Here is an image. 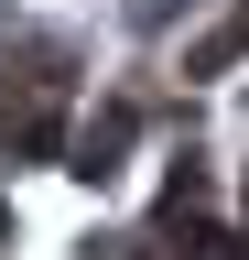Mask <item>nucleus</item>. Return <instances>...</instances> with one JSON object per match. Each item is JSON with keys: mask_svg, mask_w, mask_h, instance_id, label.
<instances>
[{"mask_svg": "<svg viewBox=\"0 0 249 260\" xmlns=\"http://www.w3.org/2000/svg\"><path fill=\"white\" fill-rule=\"evenodd\" d=\"M238 44H249V22H217V32H206V44H195V54H184V65H195V76H206V65H228Z\"/></svg>", "mask_w": 249, "mask_h": 260, "instance_id": "nucleus-1", "label": "nucleus"}, {"mask_svg": "<svg viewBox=\"0 0 249 260\" xmlns=\"http://www.w3.org/2000/svg\"><path fill=\"white\" fill-rule=\"evenodd\" d=\"M0 228H11V217H0Z\"/></svg>", "mask_w": 249, "mask_h": 260, "instance_id": "nucleus-2", "label": "nucleus"}]
</instances>
